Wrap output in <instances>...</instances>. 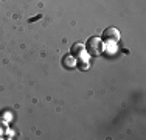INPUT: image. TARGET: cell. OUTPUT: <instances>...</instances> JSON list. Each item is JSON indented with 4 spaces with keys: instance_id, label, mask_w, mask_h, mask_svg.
I'll return each instance as SVG.
<instances>
[{
    "instance_id": "3957f363",
    "label": "cell",
    "mask_w": 146,
    "mask_h": 140,
    "mask_svg": "<svg viewBox=\"0 0 146 140\" xmlns=\"http://www.w3.org/2000/svg\"><path fill=\"white\" fill-rule=\"evenodd\" d=\"M70 55L73 56V58L82 56V55H84V44H81V42H76V44H73L72 48H70Z\"/></svg>"
},
{
    "instance_id": "6da1fadb",
    "label": "cell",
    "mask_w": 146,
    "mask_h": 140,
    "mask_svg": "<svg viewBox=\"0 0 146 140\" xmlns=\"http://www.w3.org/2000/svg\"><path fill=\"white\" fill-rule=\"evenodd\" d=\"M103 50H104V44H103V41L96 36L89 37L87 42H86V45H84V51H87L90 56H100L103 53Z\"/></svg>"
},
{
    "instance_id": "7a4b0ae2",
    "label": "cell",
    "mask_w": 146,
    "mask_h": 140,
    "mask_svg": "<svg viewBox=\"0 0 146 140\" xmlns=\"http://www.w3.org/2000/svg\"><path fill=\"white\" fill-rule=\"evenodd\" d=\"M101 41L103 42H118L120 41V31H118L115 27L106 28L101 34Z\"/></svg>"
},
{
    "instance_id": "5b68a950",
    "label": "cell",
    "mask_w": 146,
    "mask_h": 140,
    "mask_svg": "<svg viewBox=\"0 0 146 140\" xmlns=\"http://www.w3.org/2000/svg\"><path fill=\"white\" fill-rule=\"evenodd\" d=\"M76 65H78L81 70H87L90 67V64H89V61H86V59H79L78 62H76Z\"/></svg>"
},
{
    "instance_id": "277c9868",
    "label": "cell",
    "mask_w": 146,
    "mask_h": 140,
    "mask_svg": "<svg viewBox=\"0 0 146 140\" xmlns=\"http://www.w3.org/2000/svg\"><path fill=\"white\" fill-rule=\"evenodd\" d=\"M62 64H64V67L72 69V67H75V65H76V61H75V58H73L72 55H67V56L62 58Z\"/></svg>"
}]
</instances>
